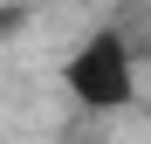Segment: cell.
Here are the masks:
<instances>
[{
	"mask_svg": "<svg viewBox=\"0 0 151 144\" xmlns=\"http://www.w3.org/2000/svg\"><path fill=\"white\" fill-rule=\"evenodd\" d=\"M69 89H76V103H89V110H117V103H131V89H137L131 41L110 34V28L89 34V41L69 55Z\"/></svg>",
	"mask_w": 151,
	"mask_h": 144,
	"instance_id": "cell-1",
	"label": "cell"
}]
</instances>
